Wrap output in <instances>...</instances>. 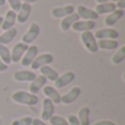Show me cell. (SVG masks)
<instances>
[{"instance_id": "cell-1", "label": "cell", "mask_w": 125, "mask_h": 125, "mask_svg": "<svg viewBox=\"0 0 125 125\" xmlns=\"http://www.w3.org/2000/svg\"><path fill=\"white\" fill-rule=\"evenodd\" d=\"M11 98L15 103L23 104V105L34 106L39 103V97L36 94H33V93L24 90H18L15 92H13Z\"/></svg>"}, {"instance_id": "cell-2", "label": "cell", "mask_w": 125, "mask_h": 125, "mask_svg": "<svg viewBox=\"0 0 125 125\" xmlns=\"http://www.w3.org/2000/svg\"><path fill=\"white\" fill-rule=\"evenodd\" d=\"M80 40H81L83 46L86 47V50L88 51L89 53H94L98 52V45H97V40L94 37V34H93L91 31H88V32H83L81 33V36H80Z\"/></svg>"}, {"instance_id": "cell-3", "label": "cell", "mask_w": 125, "mask_h": 125, "mask_svg": "<svg viewBox=\"0 0 125 125\" xmlns=\"http://www.w3.org/2000/svg\"><path fill=\"white\" fill-rule=\"evenodd\" d=\"M40 33H41L40 25L37 23H32L29 28V30L25 32V34L22 36V42L26 45H29V44L33 43L40 36Z\"/></svg>"}, {"instance_id": "cell-4", "label": "cell", "mask_w": 125, "mask_h": 125, "mask_svg": "<svg viewBox=\"0 0 125 125\" xmlns=\"http://www.w3.org/2000/svg\"><path fill=\"white\" fill-rule=\"evenodd\" d=\"M54 62V56L51 53H44V54H40L35 57V59L31 64V68L32 69H40L41 67L50 65Z\"/></svg>"}, {"instance_id": "cell-5", "label": "cell", "mask_w": 125, "mask_h": 125, "mask_svg": "<svg viewBox=\"0 0 125 125\" xmlns=\"http://www.w3.org/2000/svg\"><path fill=\"white\" fill-rule=\"evenodd\" d=\"M39 55V47L36 45H30L28 47V50L25 51L23 57L20 62H21V65L23 67H29L31 66V64L33 62V61L35 59V57Z\"/></svg>"}, {"instance_id": "cell-6", "label": "cell", "mask_w": 125, "mask_h": 125, "mask_svg": "<svg viewBox=\"0 0 125 125\" xmlns=\"http://www.w3.org/2000/svg\"><path fill=\"white\" fill-rule=\"evenodd\" d=\"M55 114V104L51 101L50 99L45 98L42 103V113H41V120L44 122L48 121L53 115Z\"/></svg>"}, {"instance_id": "cell-7", "label": "cell", "mask_w": 125, "mask_h": 125, "mask_svg": "<svg viewBox=\"0 0 125 125\" xmlns=\"http://www.w3.org/2000/svg\"><path fill=\"white\" fill-rule=\"evenodd\" d=\"M94 34L95 40H116L120 36L119 32L115 29L112 28H105V29H100L98 30Z\"/></svg>"}, {"instance_id": "cell-8", "label": "cell", "mask_w": 125, "mask_h": 125, "mask_svg": "<svg viewBox=\"0 0 125 125\" xmlns=\"http://www.w3.org/2000/svg\"><path fill=\"white\" fill-rule=\"evenodd\" d=\"M28 47H29V45L24 44L23 42H19V43L15 44L13 46L12 51H11V62L17 64V62H19L21 61L25 51L28 50Z\"/></svg>"}, {"instance_id": "cell-9", "label": "cell", "mask_w": 125, "mask_h": 125, "mask_svg": "<svg viewBox=\"0 0 125 125\" xmlns=\"http://www.w3.org/2000/svg\"><path fill=\"white\" fill-rule=\"evenodd\" d=\"M81 94V88L80 87H73L67 93H65L64 95H62L61 98V103L64 104H71L78 99Z\"/></svg>"}, {"instance_id": "cell-10", "label": "cell", "mask_w": 125, "mask_h": 125, "mask_svg": "<svg viewBox=\"0 0 125 125\" xmlns=\"http://www.w3.org/2000/svg\"><path fill=\"white\" fill-rule=\"evenodd\" d=\"M71 28L76 32H88V31H91L95 28V22L90 21V20H78L71 25Z\"/></svg>"}, {"instance_id": "cell-11", "label": "cell", "mask_w": 125, "mask_h": 125, "mask_svg": "<svg viewBox=\"0 0 125 125\" xmlns=\"http://www.w3.org/2000/svg\"><path fill=\"white\" fill-rule=\"evenodd\" d=\"M76 13L79 15V18H81V19H83V20L95 21V20L99 19V15L97 14V12H95L94 10L87 8L86 6H82V4L77 7V12Z\"/></svg>"}, {"instance_id": "cell-12", "label": "cell", "mask_w": 125, "mask_h": 125, "mask_svg": "<svg viewBox=\"0 0 125 125\" xmlns=\"http://www.w3.org/2000/svg\"><path fill=\"white\" fill-rule=\"evenodd\" d=\"M48 80L46 79L44 76H42V75L36 76V77L30 82V86H29V92L37 95V93L41 91V89L43 88L44 86H46V82Z\"/></svg>"}, {"instance_id": "cell-13", "label": "cell", "mask_w": 125, "mask_h": 125, "mask_svg": "<svg viewBox=\"0 0 125 125\" xmlns=\"http://www.w3.org/2000/svg\"><path fill=\"white\" fill-rule=\"evenodd\" d=\"M73 12H75V7L71 6V4H67L64 7H57V8L52 9L51 14L55 19H62V18L67 17V15L71 14Z\"/></svg>"}, {"instance_id": "cell-14", "label": "cell", "mask_w": 125, "mask_h": 125, "mask_svg": "<svg viewBox=\"0 0 125 125\" xmlns=\"http://www.w3.org/2000/svg\"><path fill=\"white\" fill-rule=\"evenodd\" d=\"M36 76L33 70H17L13 73V79L18 82H31Z\"/></svg>"}, {"instance_id": "cell-15", "label": "cell", "mask_w": 125, "mask_h": 125, "mask_svg": "<svg viewBox=\"0 0 125 125\" xmlns=\"http://www.w3.org/2000/svg\"><path fill=\"white\" fill-rule=\"evenodd\" d=\"M76 78L75 73L73 71H66L62 75L58 76L56 80H55V88H64V87L68 86L70 82H73Z\"/></svg>"}, {"instance_id": "cell-16", "label": "cell", "mask_w": 125, "mask_h": 125, "mask_svg": "<svg viewBox=\"0 0 125 125\" xmlns=\"http://www.w3.org/2000/svg\"><path fill=\"white\" fill-rule=\"evenodd\" d=\"M43 93L45 95V98L50 99L54 104H59L61 103V98L62 95L59 94V92L52 86H44L43 87Z\"/></svg>"}, {"instance_id": "cell-17", "label": "cell", "mask_w": 125, "mask_h": 125, "mask_svg": "<svg viewBox=\"0 0 125 125\" xmlns=\"http://www.w3.org/2000/svg\"><path fill=\"white\" fill-rule=\"evenodd\" d=\"M15 21H17V13L13 10H8L6 13V15L3 17L2 20V24H1V31H7L9 29L13 28Z\"/></svg>"}, {"instance_id": "cell-18", "label": "cell", "mask_w": 125, "mask_h": 125, "mask_svg": "<svg viewBox=\"0 0 125 125\" xmlns=\"http://www.w3.org/2000/svg\"><path fill=\"white\" fill-rule=\"evenodd\" d=\"M123 17H124V10L115 9L113 12L109 13L108 17L104 19V24H105L108 28H110V26L114 25L116 22H119Z\"/></svg>"}, {"instance_id": "cell-19", "label": "cell", "mask_w": 125, "mask_h": 125, "mask_svg": "<svg viewBox=\"0 0 125 125\" xmlns=\"http://www.w3.org/2000/svg\"><path fill=\"white\" fill-rule=\"evenodd\" d=\"M31 11H32V7H31V4L22 2L21 8H20V10L18 11L17 21L19 22V23H25V22L29 20V18H30Z\"/></svg>"}, {"instance_id": "cell-20", "label": "cell", "mask_w": 125, "mask_h": 125, "mask_svg": "<svg viewBox=\"0 0 125 125\" xmlns=\"http://www.w3.org/2000/svg\"><path fill=\"white\" fill-rule=\"evenodd\" d=\"M79 19H80L79 15H78L76 12H73V13H71V14L67 15V17L62 18V20L61 21V30L64 31V32H67L69 29H71V25H73L76 21H78Z\"/></svg>"}, {"instance_id": "cell-21", "label": "cell", "mask_w": 125, "mask_h": 125, "mask_svg": "<svg viewBox=\"0 0 125 125\" xmlns=\"http://www.w3.org/2000/svg\"><path fill=\"white\" fill-rule=\"evenodd\" d=\"M98 48L103 51H115L119 47V42L116 40H98Z\"/></svg>"}, {"instance_id": "cell-22", "label": "cell", "mask_w": 125, "mask_h": 125, "mask_svg": "<svg viewBox=\"0 0 125 125\" xmlns=\"http://www.w3.org/2000/svg\"><path fill=\"white\" fill-rule=\"evenodd\" d=\"M17 34H18V30L14 26L7 31H4L2 34H0V44H1V45H7V44L11 43V42L15 39Z\"/></svg>"}, {"instance_id": "cell-23", "label": "cell", "mask_w": 125, "mask_h": 125, "mask_svg": "<svg viewBox=\"0 0 125 125\" xmlns=\"http://www.w3.org/2000/svg\"><path fill=\"white\" fill-rule=\"evenodd\" d=\"M116 9L115 2H104V3H98L95 7V12L98 15L100 14H109V13L113 12Z\"/></svg>"}, {"instance_id": "cell-24", "label": "cell", "mask_w": 125, "mask_h": 125, "mask_svg": "<svg viewBox=\"0 0 125 125\" xmlns=\"http://www.w3.org/2000/svg\"><path fill=\"white\" fill-rule=\"evenodd\" d=\"M40 71H41V75L42 76H44V77H45L47 80L53 81V82H54L55 80L58 78V76H59L58 73H57L54 68H52L50 65H46V66L41 67V68H40Z\"/></svg>"}, {"instance_id": "cell-25", "label": "cell", "mask_w": 125, "mask_h": 125, "mask_svg": "<svg viewBox=\"0 0 125 125\" xmlns=\"http://www.w3.org/2000/svg\"><path fill=\"white\" fill-rule=\"evenodd\" d=\"M80 125H90V108L89 106H82L78 111L77 115Z\"/></svg>"}, {"instance_id": "cell-26", "label": "cell", "mask_w": 125, "mask_h": 125, "mask_svg": "<svg viewBox=\"0 0 125 125\" xmlns=\"http://www.w3.org/2000/svg\"><path fill=\"white\" fill-rule=\"evenodd\" d=\"M0 59L6 65L11 64V52L6 45L0 44Z\"/></svg>"}, {"instance_id": "cell-27", "label": "cell", "mask_w": 125, "mask_h": 125, "mask_svg": "<svg viewBox=\"0 0 125 125\" xmlns=\"http://www.w3.org/2000/svg\"><path fill=\"white\" fill-rule=\"evenodd\" d=\"M125 59V46H122L112 57V62L114 65H120L124 62Z\"/></svg>"}, {"instance_id": "cell-28", "label": "cell", "mask_w": 125, "mask_h": 125, "mask_svg": "<svg viewBox=\"0 0 125 125\" xmlns=\"http://www.w3.org/2000/svg\"><path fill=\"white\" fill-rule=\"evenodd\" d=\"M48 121H50L51 125H68V121H67V119L61 116V115H55L54 114L50 120H48Z\"/></svg>"}, {"instance_id": "cell-29", "label": "cell", "mask_w": 125, "mask_h": 125, "mask_svg": "<svg viewBox=\"0 0 125 125\" xmlns=\"http://www.w3.org/2000/svg\"><path fill=\"white\" fill-rule=\"evenodd\" d=\"M32 121H33V117L24 116V117H20V119L12 121L11 125H32Z\"/></svg>"}, {"instance_id": "cell-30", "label": "cell", "mask_w": 125, "mask_h": 125, "mask_svg": "<svg viewBox=\"0 0 125 125\" xmlns=\"http://www.w3.org/2000/svg\"><path fill=\"white\" fill-rule=\"evenodd\" d=\"M9 3V6H10L11 10H13L14 12H17V11L20 10V8H21V0H7Z\"/></svg>"}, {"instance_id": "cell-31", "label": "cell", "mask_w": 125, "mask_h": 125, "mask_svg": "<svg viewBox=\"0 0 125 125\" xmlns=\"http://www.w3.org/2000/svg\"><path fill=\"white\" fill-rule=\"evenodd\" d=\"M67 121H68V125H80L77 115L70 114L68 117H67Z\"/></svg>"}, {"instance_id": "cell-32", "label": "cell", "mask_w": 125, "mask_h": 125, "mask_svg": "<svg viewBox=\"0 0 125 125\" xmlns=\"http://www.w3.org/2000/svg\"><path fill=\"white\" fill-rule=\"evenodd\" d=\"M92 125H116L114 122L110 121V120H101V121H98L95 123H93Z\"/></svg>"}, {"instance_id": "cell-33", "label": "cell", "mask_w": 125, "mask_h": 125, "mask_svg": "<svg viewBox=\"0 0 125 125\" xmlns=\"http://www.w3.org/2000/svg\"><path fill=\"white\" fill-rule=\"evenodd\" d=\"M115 6H116V8L121 9V10H124V8H125V0H117L116 3H115Z\"/></svg>"}, {"instance_id": "cell-34", "label": "cell", "mask_w": 125, "mask_h": 125, "mask_svg": "<svg viewBox=\"0 0 125 125\" xmlns=\"http://www.w3.org/2000/svg\"><path fill=\"white\" fill-rule=\"evenodd\" d=\"M32 125H47L44 121H42L41 119H33Z\"/></svg>"}, {"instance_id": "cell-35", "label": "cell", "mask_w": 125, "mask_h": 125, "mask_svg": "<svg viewBox=\"0 0 125 125\" xmlns=\"http://www.w3.org/2000/svg\"><path fill=\"white\" fill-rule=\"evenodd\" d=\"M8 70V65H6L0 59V73H4Z\"/></svg>"}, {"instance_id": "cell-36", "label": "cell", "mask_w": 125, "mask_h": 125, "mask_svg": "<svg viewBox=\"0 0 125 125\" xmlns=\"http://www.w3.org/2000/svg\"><path fill=\"white\" fill-rule=\"evenodd\" d=\"M117 0H97L98 3H104V2H116Z\"/></svg>"}, {"instance_id": "cell-37", "label": "cell", "mask_w": 125, "mask_h": 125, "mask_svg": "<svg viewBox=\"0 0 125 125\" xmlns=\"http://www.w3.org/2000/svg\"><path fill=\"white\" fill-rule=\"evenodd\" d=\"M37 0H21V2H24V3H29V4H32L35 3Z\"/></svg>"}, {"instance_id": "cell-38", "label": "cell", "mask_w": 125, "mask_h": 125, "mask_svg": "<svg viewBox=\"0 0 125 125\" xmlns=\"http://www.w3.org/2000/svg\"><path fill=\"white\" fill-rule=\"evenodd\" d=\"M7 2V0H0V7H2V6H4V3Z\"/></svg>"}, {"instance_id": "cell-39", "label": "cell", "mask_w": 125, "mask_h": 125, "mask_svg": "<svg viewBox=\"0 0 125 125\" xmlns=\"http://www.w3.org/2000/svg\"><path fill=\"white\" fill-rule=\"evenodd\" d=\"M2 20H3V18L0 17V34H1V24H2Z\"/></svg>"}, {"instance_id": "cell-40", "label": "cell", "mask_w": 125, "mask_h": 125, "mask_svg": "<svg viewBox=\"0 0 125 125\" xmlns=\"http://www.w3.org/2000/svg\"><path fill=\"white\" fill-rule=\"evenodd\" d=\"M0 124H1V119H0Z\"/></svg>"}]
</instances>
